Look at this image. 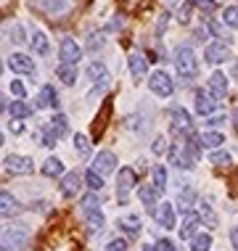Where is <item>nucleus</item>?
I'll return each instance as SVG.
<instances>
[{"instance_id":"f257e3e1","label":"nucleus","mask_w":238,"mask_h":251,"mask_svg":"<svg viewBox=\"0 0 238 251\" xmlns=\"http://www.w3.org/2000/svg\"><path fill=\"white\" fill-rule=\"evenodd\" d=\"M175 69L183 79H193L196 72H199V61H196L193 50L190 48H178V56H175Z\"/></svg>"},{"instance_id":"f03ea898","label":"nucleus","mask_w":238,"mask_h":251,"mask_svg":"<svg viewBox=\"0 0 238 251\" xmlns=\"http://www.w3.org/2000/svg\"><path fill=\"white\" fill-rule=\"evenodd\" d=\"M29 241V230L22 225H13L3 230V251H22Z\"/></svg>"},{"instance_id":"7ed1b4c3","label":"nucleus","mask_w":238,"mask_h":251,"mask_svg":"<svg viewBox=\"0 0 238 251\" xmlns=\"http://www.w3.org/2000/svg\"><path fill=\"white\" fill-rule=\"evenodd\" d=\"M135 169L130 167H125V169H119V175H117V196H119V201L125 203L127 201V193L135 188Z\"/></svg>"},{"instance_id":"20e7f679","label":"nucleus","mask_w":238,"mask_h":251,"mask_svg":"<svg viewBox=\"0 0 238 251\" xmlns=\"http://www.w3.org/2000/svg\"><path fill=\"white\" fill-rule=\"evenodd\" d=\"M58 58L64 61V66H74L79 58H82V50H79V45L74 43L72 37L61 40V48H58Z\"/></svg>"},{"instance_id":"39448f33","label":"nucleus","mask_w":238,"mask_h":251,"mask_svg":"<svg viewBox=\"0 0 238 251\" xmlns=\"http://www.w3.org/2000/svg\"><path fill=\"white\" fill-rule=\"evenodd\" d=\"M5 169L13 175H29L32 169H35V164H32V159L29 156H19V153H11V156H5Z\"/></svg>"},{"instance_id":"423d86ee","label":"nucleus","mask_w":238,"mask_h":251,"mask_svg":"<svg viewBox=\"0 0 238 251\" xmlns=\"http://www.w3.org/2000/svg\"><path fill=\"white\" fill-rule=\"evenodd\" d=\"M148 87H151V93H156V96H161V98L172 96V79H169V74H164V72H154L151 79H148Z\"/></svg>"},{"instance_id":"0eeeda50","label":"nucleus","mask_w":238,"mask_h":251,"mask_svg":"<svg viewBox=\"0 0 238 251\" xmlns=\"http://www.w3.org/2000/svg\"><path fill=\"white\" fill-rule=\"evenodd\" d=\"M154 217H156V222H159V227H164V230L175 227V206L172 203H159V206L154 209Z\"/></svg>"},{"instance_id":"6e6552de","label":"nucleus","mask_w":238,"mask_h":251,"mask_svg":"<svg viewBox=\"0 0 238 251\" xmlns=\"http://www.w3.org/2000/svg\"><path fill=\"white\" fill-rule=\"evenodd\" d=\"M204 56H207L209 64H222V61L230 58V48H228V43H212V45H207Z\"/></svg>"},{"instance_id":"1a4fd4ad","label":"nucleus","mask_w":238,"mask_h":251,"mask_svg":"<svg viewBox=\"0 0 238 251\" xmlns=\"http://www.w3.org/2000/svg\"><path fill=\"white\" fill-rule=\"evenodd\" d=\"M8 66L19 74H32L35 72V61H32L29 56H24V53H13V56H8Z\"/></svg>"},{"instance_id":"9d476101","label":"nucleus","mask_w":238,"mask_h":251,"mask_svg":"<svg viewBox=\"0 0 238 251\" xmlns=\"http://www.w3.org/2000/svg\"><path fill=\"white\" fill-rule=\"evenodd\" d=\"M114 164H117V156H114L111 151H101L93 161V169L98 175H108V172H114Z\"/></svg>"},{"instance_id":"9b49d317","label":"nucleus","mask_w":238,"mask_h":251,"mask_svg":"<svg viewBox=\"0 0 238 251\" xmlns=\"http://www.w3.org/2000/svg\"><path fill=\"white\" fill-rule=\"evenodd\" d=\"M108 117H111V100H106V103L101 106L98 117H95V125H93V140H98L101 135H104L106 125H108Z\"/></svg>"},{"instance_id":"f8f14e48","label":"nucleus","mask_w":238,"mask_h":251,"mask_svg":"<svg viewBox=\"0 0 238 251\" xmlns=\"http://www.w3.org/2000/svg\"><path fill=\"white\" fill-rule=\"evenodd\" d=\"M214 108H217V98L212 93H196V111H199L201 117L214 114Z\"/></svg>"},{"instance_id":"ddd939ff","label":"nucleus","mask_w":238,"mask_h":251,"mask_svg":"<svg viewBox=\"0 0 238 251\" xmlns=\"http://www.w3.org/2000/svg\"><path fill=\"white\" fill-rule=\"evenodd\" d=\"M172 130L175 132H185V135L193 132V122H190V117L183 111V108H175L172 111Z\"/></svg>"},{"instance_id":"4468645a","label":"nucleus","mask_w":238,"mask_h":251,"mask_svg":"<svg viewBox=\"0 0 238 251\" xmlns=\"http://www.w3.org/2000/svg\"><path fill=\"white\" fill-rule=\"evenodd\" d=\"M209 93H212L214 98H225L228 96V77L222 72H214L212 77H209Z\"/></svg>"},{"instance_id":"2eb2a0df","label":"nucleus","mask_w":238,"mask_h":251,"mask_svg":"<svg viewBox=\"0 0 238 251\" xmlns=\"http://www.w3.org/2000/svg\"><path fill=\"white\" fill-rule=\"evenodd\" d=\"M130 72H132L135 82L146 77V72H148V64H146V56H143L140 50H132V56H130Z\"/></svg>"},{"instance_id":"dca6fc26","label":"nucleus","mask_w":238,"mask_h":251,"mask_svg":"<svg viewBox=\"0 0 238 251\" xmlns=\"http://www.w3.org/2000/svg\"><path fill=\"white\" fill-rule=\"evenodd\" d=\"M87 77H90L98 87H108V79H111V77H108V72H106V66L98 64V61L87 66Z\"/></svg>"},{"instance_id":"f3484780","label":"nucleus","mask_w":238,"mask_h":251,"mask_svg":"<svg viewBox=\"0 0 238 251\" xmlns=\"http://www.w3.org/2000/svg\"><path fill=\"white\" fill-rule=\"evenodd\" d=\"M201 225V217L196 212H185V217H183V227H180V235L183 238H193L196 235V227Z\"/></svg>"},{"instance_id":"a211bd4d","label":"nucleus","mask_w":238,"mask_h":251,"mask_svg":"<svg viewBox=\"0 0 238 251\" xmlns=\"http://www.w3.org/2000/svg\"><path fill=\"white\" fill-rule=\"evenodd\" d=\"M199 217H201V222L207 227H217V214H214V206H212V201H209V199L199 201Z\"/></svg>"},{"instance_id":"6ab92c4d","label":"nucleus","mask_w":238,"mask_h":251,"mask_svg":"<svg viewBox=\"0 0 238 251\" xmlns=\"http://www.w3.org/2000/svg\"><path fill=\"white\" fill-rule=\"evenodd\" d=\"M48 106H58V100H56V90H53L51 85L40 87V93H37V108H48Z\"/></svg>"},{"instance_id":"aec40b11","label":"nucleus","mask_w":238,"mask_h":251,"mask_svg":"<svg viewBox=\"0 0 238 251\" xmlns=\"http://www.w3.org/2000/svg\"><path fill=\"white\" fill-rule=\"evenodd\" d=\"M0 206H3V209H0V212H3V217H13V214L19 212V203H16V199H13L8 191L0 193Z\"/></svg>"},{"instance_id":"412c9836","label":"nucleus","mask_w":238,"mask_h":251,"mask_svg":"<svg viewBox=\"0 0 238 251\" xmlns=\"http://www.w3.org/2000/svg\"><path fill=\"white\" fill-rule=\"evenodd\" d=\"M77 191H79V177H77V172L66 175L64 182H61V193H64V196H77Z\"/></svg>"},{"instance_id":"4be33fe9","label":"nucleus","mask_w":238,"mask_h":251,"mask_svg":"<svg viewBox=\"0 0 238 251\" xmlns=\"http://www.w3.org/2000/svg\"><path fill=\"white\" fill-rule=\"evenodd\" d=\"M159 193H161V191H159L156 185H143L138 196H140V201L146 203V206H156V199H159Z\"/></svg>"},{"instance_id":"5701e85b","label":"nucleus","mask_w":238,"mask_h":251,"mask_svg":"<svg viewBox=\"0 0 238 251\" xmlns=\"http://www.w3.org/2000/svg\"><path fill=\"white\" fill-rule=\"evenodd\" d=\"M119 227L125 230V233H130V235H138L140 233V220L135 214H127V217L119 220Z\"/></svg>"},{"instance_id":"b1692460","label":"nucleus","mask_w":238,"mask_h":251,"mask_svg":"<svg viewBox=\"0 0 238 251\" xmlns=\"http://www.w3.org/2000/svg\"><path fill=\"white\" fill-rule=\"evenodd\" d=\"M117 3H119L125 11H130V13H140V11H146L148 5L154 3V0H117Z\"/></svg>"},{"instance_id":"393cba45","label":"nucleus","mask_w":238,"mask_h":251,"mask_svg":"<svg viewBox=\"0 0 238 251\" xmlns=\"http://www.w3.org/2000/svg\"><path fill=\"white\" fill-rule=\"evenodd\" d=\"M201 143H204V146H209V148H214V151H217V148L225 143V138H222V132L209 130V132H204V135H201Z\"/></svg>"},{"instance_id":"a878e982","label":"nucleus","mask_w":238,"mask_h":251,"mask_svg":"<svg viewBox=\"0 0 238 251\" xmlns=\"http://www.w3.org/2000/svg\"><path fill=\"white\" fill-rule=\"evenodd\" d=\"M85 185L90 188V193H98L101 188H104V180H101V175L95 172V169H87L85 172Z\"/></svg>"},{"instance_id":"bb28decb","label":"nucleus","mask_w":238,"mask_h":251,"mask_svg":"<svg viewBox=\"0 0 238 251\" xmlns=\"http://www.w3.org/2000/svg\"><path fill=\"white\" fill-rule=\"evenodd\" d=\"M209 246H212V238L207 233H199L190 238V251H209Z\"/></svg>"},{"instance_id":"cd10ccee","label":"nucleus","mask_w":238,"mask_h":251,"mask_svg":"<svg viewBox=\"0 0 238 251\" xmlns=\"http://www.w3.org/2000/svg\"><path fill=\"white\" fill-rule=\"evenodd\" d=\"M8 111H11V117H13V119H26V117H29V114H32V108L26 106L24 100H13Z\"/></svg>"},{"instance_id":"c85d7f7f","label":"nucleus","mask_w":238,"mask_h":251,"mask_svg":"<svg viewBox=\"0 0 238 251\" xmlns=\"http://www.w3.org/2000/svg\"><path fill=\"white\" fill-rule=\"evenodd\" d=\"M79 209H82V214L87 217V214H95V212H101V203H98V199L90 193V196H85L82 199V203H79Z\"/></svg>"},{"instance_id":"c756f323","label":"nucleus","mask_w":238,"mask_h":251,"mask_svg":"<svg viewBox=\"0 0 238 251\" xmlns=\"http://www.w3.org/2000/svg\"><path fill=\"white\" fill-rule=\"evenodd\" d=\"M29 43H32V50L35 53H48V37L43 35V32H32Z\"/></svg>"},{"instance_id":"7c9ffc66","label":"nucleus","mask_w":238,"mask_h":251,"mask_svg":"<svg viewBox=\"0 0 238 251\" xmlns=\"http://www.w3.org/2000/svg\"><path fill=\"white\" fill-rule=\"evenodd\" d=\"M64 172V164H61L58 159H48L45 164H43V175L45 177H56V175Z\"/></svg>"},{"instance_id":"2f4dec72","label":"nucleus","mask_w":238,"mask_h":251,"mask_svg":"<svg viewBox=\"0 0 238 251\" xmlns=\"http://www.w3.org/2000/svg\"><path fill=\"white\" fill-rule=\"evenodd\" d=\"M56 74H58V79L64 85H74V82H77V69H74V66H61Z\"/></svg>"},{"instance_id":"473e14b6","label":"nucleus","mask_w":238,"mask_h":251,"mask_svg":"<svg viewBox=\"0 0 238 251\" xmlns=\"http://www.w3.org/2000/svg\"><path fill=\"white\" fill-rule=\"evenodd\" d=\"M190 203H196V191H193V188H183L180 196H178V206L180 209H188Z\"/></svg>"},{"instance_id":"72a5a7b5","label":"nucleus","mask_w":238,"mask_h":251,"mask_svg":"<svg viewBox=\"0 0 238 251\" xmlns=\"http://www.w3.org/2000/svg\"><path fill=\"white\" fill-rule=\"evenodd\" d=\"M85 220H87V230H90V233H101V230H104V214L101 212L87 214Z\"/></svg>"},{"instance_id":"f704fd0d","label":"nucleus","mask_w":238,"mask_h":251,"mask_svg":"<svg viewBox=\"0 0 238 251\" xmlns=\"http://www.w3.org/2000/svg\"><path fill=\"white\" fill-rule=\"evenodd\" d=\"M222 22L228 26H233V29H238V5H228V8L222 11Z\"/></svg>"},{"instance_id":"c9c22d12","label":"nucleus","mask_w":238,"mask_h":251,"mask_svg":"<svg viewBox=\"0 0 238 251\" xmlns=\"http://www.w3.org/2000/svg\"><path fill=\"white\" fill-rule=\"evenodd\" d=\"M154 185L159 188V191H164V185H167V169L161 164L154 167Z\"/></svg>"},{"instance_id":"e433bc0d","label":"nucleus","mask_w":238,"mask_h":251,"mask_svg":"<svg viewBox=\"0 0 238 251\" xmlns=\"http://www.w3.org/2000/svg\"><path fill=\"white\" fill-rule=\"evenodd\" d=\"M209 161H212V164H217V167H228V164H230V153L217 148V151H212V156H209Z\"/></svg>"},{"instance_id":"4c0bfd02","label":"nucleus","mask_w":238,"mask_h":251,"mask_svg":"<svg viewBox=\"0 0 238 251\" xmlns=\"http://www.w3.org/2000/svg\"><path fill=\"white\" fill-rule=\"evenodd\" d=\"M51 127L56 130V135H66V130H69V125H66V117H64V114H56V117L51 119Z\"/></svg>"},{"instance_id":"58836bf2","label":"nucleus","mask_w":238,"mask_h":251,"mask_svg":"<svg viewBox=\"0 0 238 251\" xmlns=\"http://www.w3.org/2000/svg\"><path fill=\"white\" fill-rule=\"evenodd\" d=\"M74 148H77L79 156H87V151H90V143H87L85 135H74Z\"/></svg>"},{"instance_id":"ea45409f","label":"nucleus","mask_w":238,"mask_h":251,"mask_svg":"<svg viewBox=\"0 0 238 251\" xmlns=\"http://www.w3.org/2000/svg\"><path fill=\"white\" fill-rule=\"evenodd\" d=\"M106 251H127V243L122 241V238H114V241H108Z\"/></svg>"},{"instance_id":"a19ab883","label":"nucleus","mask_w":238,"mask_h":251,"mask_svg":"<svg viewBox=\"0 0 238 251\" xmlns=\"http://www.w3.org/2000/svg\"><path fill=\"white\" fill-rule=\"evenodd\" d=\"M193 5H199L201 11H214V0H190Z\"/></svg>"},{"instance_id":"79ce46f5","label":"nucleus","mask_w":238,"mask_h":251,"mask_svg":"<svg viewBox=\"0 0 238 251\" xmlns=\"http://www.w3.org/2000/svg\"><path fill=\"white\" fill-rule=\"evenodd\" d=\"M156 251H175V243L167 241V238H161V241H156Z\"/></svg>"},{"instance_id":"37998d69","label":"nucleus","mask_w":238,"mask_h":251,"mask_svg":"<svg viewBox=\"0 0 238 251\" xmlns=\"http://www.w3.org/2000/svg\"><path fill=\"white\" fill-rule=\"evenodd\" d=\"M101 45H104V37L101 35H90V40H87V48H101Z\"/></svg>"},{"instance_id":"c03bdc74","label":"nucleus","mask_w":238,"mask_h":251,"mask_svg":"<svg viewBox=\"0 0 238 251\" xmlns=\"http://www.w3.org/2000/svg\"><path fill=\"white\" fill-rule=\"evenodd\" d=\"M11 93H13V96L22 98V96H24V85L19 82V79H13V82H11Z\"/></svg>"},{"instance_id":"a18cd8bd","label":"nucleus","mask_w":238,"mask_h":251,"mask_svg":"<svg viewBox=\"0 0 238 251\" xmlns=\"http://www.w3.org/2000/svg\"><path fill=\"white\" fill-rule=\"evenodd\" d=\"M167 151V140L164 138H156V143H154V153H164Z\"/></svg>"},{"instance_id":"49530a36","label":"nucleus","mask_w":238,"mask_h":251,"mask_svg":"<svg viewBox=\"0 0 238 251\" xmlns=\"http://www.w3.org/2000/svg\"><path fill=\"white\" fill-rule=\"evenodd\" d=\"M11 40H13V43H24V40H26L22 26H13V37H11Z\"/></svg>"},{"instance_id":"de8ad7c7","label":"nucleus","mask_w":238,"mask_h":251,"mask_svg":"<svg viewBox=\"0 0 238 251\" xmlns=\"http://www.w3.org/2000/svg\"><path fill=\"white\" fill-rule=\"evenodd\" d=\"M11 130H13V132H22V130H24V125L16 119V122H11Z\"/></svg>"},{"instance_id":"09e8293b","label":"nucleus","mask_w":238,"mask_h":251,"mask_svg":"<svg viewBox=\"0 0 238 251\" xmlns=\"http://www.w3.org/2000/svg\"><path fill=\"white\" fill-rule=\"evenodd\" d=\"M220 122H225V117H222V114H220V117H212V119H209V125H212V127H217Z\"/></svg>"},{"instance_id":"8fccbe9b","label":"nucleus","mask_w":238,"mask_h":251,"mask_svg":"<svg viewBox=\"0 0 238 251\" xmlns=\"http://www.w3.org/2000/svg\"><path fill=\"white\" fill-rule=\"evenodd\" d=\"M230 241H233V246H236V251H238V227L230 233Z\"/></svg>"},{"instance_id":"3c124183","label":"nucleus","mask_w":238,"mask_h":251,"mask_svg":"<svg viewBox=\"0 0 238 251\" xmlns=\"http://www.w3.org/2000/svg\"><path fill=\"white\" fill-rule=\"evenodd\" d=\"M180 22H188V5H183V8H180Z\"/></svg>"},{"instance_id":"603ef678","label":"nucleus","mask_w":238,"mask_h":251,"mask_svg":"<svg viewBox=\"0 0 238 251\" xmlns=\"http://www.w3.org/2000/svg\"><path fill=\"white\" fill-rule=\"evenodd\" d=\"M233 125H236V130H238V106L233 108Z\"/></svg>"},{"instance_id":"864d4df0","label":"nucleus","mask_w":238,"mask_h":251,"mask_svg":"<svg viewBox=\"0 0 238 251\" xmlns=\"http://www.w3.org/2000/svg\"><path fill=\"white\" fill-rule=\"evenodd\" d=\"M167 3H169V5H175V3H180V0H167Z\"/></svg>"},{"instance_id":"5fc2aeb1","label":"nucleus","mask_w":238,"mask_h":251,"mask_svg":"<svg viewBox=\"0 0 238 251\" xmlns=\"http://www.w3.org/2000/svg\"><path fill=\"white\" fill-rule=\"evenodd\" d=\"M143 251H156V249H143Z\"/></svg>"}]
</instances>
